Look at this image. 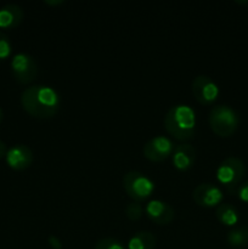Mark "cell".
Listing matches in <instances>:
<instances>
[{"mask_svg":"<svg viewBox=\"0 0 248 249\" xmlns=\"http://www.w3.org/2000/svg\"><path fill=\"white\" fill-rule=\"evenodd\" d=\"M24 111L36 118H51L58 112L61 97L55 89L46 85L27 88L21 96Z\"/></svg>","mask_w":248,"mask_h":249,"instance_id":"cell-1","label":"cell"},{"mask_svg":"<svg viewBox=\"0 0 248 249\" xmlns=\"http://www.w3.org/2000/svg\"><path fill=\"white\" fill-rule=\"evenodd\" d=\"M164 126L168 133L177 140H190L196 131V114L187 105L170 107L164 117Z\"/></svg>","mask_w":248,"mask_h":249,"instance_id":"cell-2","label":"cell"},{"mask_svg":"<svg viewBox=\"0 0 248 249\" xmlns=\"http://www.w3.org/2000/svg\"><path fill=\"white\" fill-rule=\"evenodd\" d=\"M238 124H240L238 113L226 105L213 107L209 113V125L212 130L221 138L232 135L237 130Z\"/></svg>","mask_w":248,"mask_h":249,"instance_id":"cell-3","label":"cell"},{"mask_svg":"<svg viewBox=\"0 0 248 249\" xmlns=\"http://www.w3.org/2000/svg\"><path fill=\"white\" fill-rule=\"evenodd\" d=\"M246 168L242 160L237 157H228L220 163L216 170V179L225 186L230 194H235L243 179Z\"/></svg>","mask_w":248,"mask_h":249,"instance_id":"cell-4","label":"cell"},{"mask_svg":"<svg viewBox=\"0 0 248 249\" xmlns=\"http://www.w3.org/2000/svg\"><path fill=\"white\" fill-rule=\"evenodd\" d=\"M123 187L130 198L136 202H141L151 196L155 190V184L142 173L131 170L123 177Z\"/></svg>","mask_w":248,"mask_h":249,"instance_id":"cell-5","label":"cell"},{"mask_svg":"<svg viewBox=\"0 0 248 249\" xmlns=\"http://www.w3.org/2000/svg\"><path fill=\"white\" fill-rule=\"evenodd\" d=\"M11 71L15 79L21 84H27L35 79L38 74V65L31 55L18 53L12 57Z\"/></svg>","mask_w":248,"mask_h":249,"instance_id":"cell-6","label":"cell"},{"mask_svg":"<svg viewBox=\"0 0 248 249\" xmlns=\"http://www.w3.org/2000/svg\"><path fill=\"white\" fill-rule=\"evenodd\" d=\"M175 145L165 136H155L143 146V156L152 162H162L172 156Z\"/></svg>","mask_w":248,"mask_h":249,"instance_id":"cell-7","label":"cell"},{"mask_svg":"<svg viewBox=\"0 0 248 249\" xmlns=\"http://www.w3.org/2000/svg\"><path fill=\"white\" fill-rule=\"evenodd\" d=\"M191 90L195 99L202 105H211L219 96V88L207 75H197L191 83Z\"/></svg>","mask_w":248,"mask_h":249,"instance_id":"cell-8","label":"cell"},{"mask_svg":"<svg viewBox=\"0 0 248 249\" xmlns=\"http://www.w3.org/2000/svg\"><path fill=\"white\" fill-rule=\"evenodd\" d=\"M192 198L196 204L202 207H213L223 201V194L218 186L209 182L198 185L192 192Z\"/></svg>","mask_w":248,"mask_h":249,"instance_id":"cell-9","label":"cell"},{"mask_svg":"<svg viewBox=\"0 0 248 249\" xmlns=\"http://www.w3.org/2000/svg\"><path fill=\"white\" fill-rule=\"evenodd\" d=\"M5 160L12 169L24 170L33 162V152L26 145H15L7 150Z\"/></svg>","mask_w":248,"mask_h":249,"instance_id":"cell-10","label":"cell"},{"mask_svg":"<svg viewBox=\"0 0 248 249\" xmlns=\"http://www.w3.org/2000/svg\"><path fill=\"white\" fill-rule=\"evenodd\" d=\"M146 214L153 223L158 225H167L174 219V209L170 204L159 199H153L146 206Z\"/></svg>","mask_w":248,"mask_h":249,"instance_id":"cell-11","label":"cell"},{"mask_svg":"<svg viewBox=\"0 0 248 249\" xmlns=\"http://www.w3.org/2000/svg\"><path fill=\"white\" fill-rule=\"evenodd\" d=\"M173 164L179 170H187L194 167L196 160V150L189 143L175 146L172 153Z\"/></svg>","mask_w":248,"mask_h":249,"instance_id":"cell-12","label":"cell"},{"mask_svg":"<svg viewBox=\"0 0 248 249\" xmlns=\"http://www.w3.org/2000/svg\"><path fill=\"white\" fill-rule=\"evenodd\" d=\"M24 12L16 4H7L0 9V28L14 29L22 23Z\"/></svg>","mask_w":248,"mask_h":249,"instance_id":"cell-13","label":"cell"},{"mask_svg":"<svg viewBox=\"0 0 248 249\" xmlns=\"http://www.w3.org/2000/svg\"><path fill=\"white\" fill-rule=\"evenodd\" d=\"M156 237L150 231H139L129 240V249H155Z\"/></svg>","mask_w":248,"mask_h":249,"instance_id":"cell-14","label":"cell"},{"mask_svg":"<svg viewBox=\"0 0 248 249\" xmlns=\"http://www.w3.org/2000/svg\"><path fill=\"white\" fill-rule=\"evenodd\" d=\"M216 218L221 224L228 226H232L238 221V212L233 206L229 203L219 204L216 208Z\"/></svg>","mask_w":248,"mask_h":249,"instance_id":"cell-15","label":"cell"},{"mask_svg":"<svg viewBox=\"0 0 248 249\" xmlns=\"http://www.w3.org/2000/svg\"><path fill=\"white\" fill-rule=\"evenodd\" d=\"M229 245L233 248H243L248 246V228L241 226V228L232 229L229 231L226 236Z\"/></svg>","mask_w":248,"mask_h":249,"instance_id":"cell-16","label":"cell"},{"mask_svg":"<svg viewBox=\"0 0 248 249\" xmlns=\"http://www.w3.org/2000/svg\"><path fill=\"white\" fill-rule=\"evenodd\" d=\"M143 211H145V209L142 208V206H141L139 202H131V203H129L128 206H126L125 215L128 216L130 220L136 221L142 216Z\"/></svg>","mask_w":248,"mask_h":249,"instance_id":"cell-17","label":"cell"},{"mask_svg":"<svg viewBox=\"0 0 248 249\" xmlns=\"http://www.w3.org/2000/svg\"><path fill=\"white\" fill-rule=\"evenodd\" d=\"M12 45L10 41L9 36L0 31V61L6 60L10 55H11Z\"/></svg>","mask_w":248,"mask_h":249,"instance_id":"cell-18","label":"cell"},{"mask_svg":"<svg viewBox=\"0 0 248 249\" xmlns=\"http://www.w3.org/2000/svg\"><path fill=\"white\" fill-rule=\"evenodd\" d=\"M94 249H125L124 246L116 238H101L96 242Z\"/></svg>","mask_w":248,"mask_h":249,"instance_id":"cell-19","label":"cell"},{"mask_svg":"<svg viewBox=\"0 0 248 249\" xmlns=\"http://www.w3.org/2000/svg\"><path fill=\"white\" fill-rule=\"evenodd\" d=\"M238 197H240L241 201L248 202V181H246L245 184H242L238 189Z\"/></svg>","mask_w":248,"mask_h":249,"instance_id":"cell-20","label":"cell"},{"mask_svg":"<svg viewBox=\"0 0 248 249\" xmlns=\"http://www.w3.org/2000/svg\"><path fill=\"white\" fill-rule=\"evenodd\" d=\"M49 243L53 249H62V243H61L60 238H57L56 236H50L49 237Z\"/></svg>","mask_w":248,"mask_h":249,"instance_id":"cell-21","label":"cell"},{"mask_svg":"<svg viewBox=\"0 0 248 249\" xmlns=\"http://www.w3.org/2000/svg\"><path fill=\"white\" fill-rule=\"evenodd\" d=\"M7 150H9V148H7L6 143H5L2 140H0V158H2L6 156Z\"/></svg>","mask_w":248,"mask_h":249,"instance_id":"cell-22","label":"cell"},{"mask_svg":"<svg viewBox=\"0 0 248 249\" xmlns=\"http://www.w3.org/2000/svg\"><path fill=\"white\" fill-rule=\"evenodd\" d=\"M45 4H51V5H57V4H63L62 0L60 1H45Z\"/></svg>","mask_w":248,"mask_h":249,"instance_id":"cell-23","label":"cell"},{"mask_svg":"<svg viewBox=\"0 0 248 249\" xmlns=\"http://www.w3.org/2000/svg\"><path fill=\"white\" fill-rule=\"evenodd\" d=\"M2 118H4V112H2V109L0 108V123H1Z\"/></svg>","mask_w":248,"mask_h":249,"instance_id":"cell-24","label":"cell"},{"mask_svg":"<svg viewBox=\"0 0 248 249\" xmlns=\"http://www.w3.org/2000/svg\"><path fill=\"white\" fill-rule=\"evenodd\" d=\"M238 4H245V5H248V1H237Z\"/></svg>","mask_w":248,"mask_h":249,"instance_id":"cell-25","label":"cell"}]
</instances>
